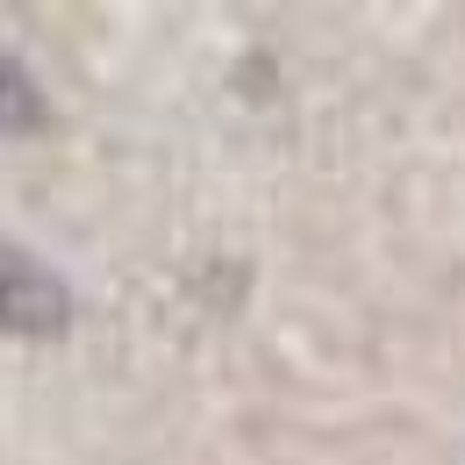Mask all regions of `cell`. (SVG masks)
<instances>
[{"label": "cell", "instance_id": "1", "mask_svg": "<svg viewBox=\"0 0 465 465\" xmlns=\"http://www.w3.org/2000/svg\"><path fill=\"white\" fill-rule=\"evenodd\" d=\"M72 322V287L58 272L0 236V337H58Z\"/></svg>", "mask_w": 465, "mask_h": 465}, {"label": "cell", "instance_id": "2", "mask_svg": "<svg viewBox=\"0 0 465 465\" xmlns=\"http://www.w3.org/2000/svg\"><path fill=\"white\" fill-rule=\"evenodd\" d=\"M36 122H44V94H36V79L22 72V58L0 44V129L22 136V129H36Z\"/></svg>", "mask_w": 465, "mask_h": 465}]
</instances>
